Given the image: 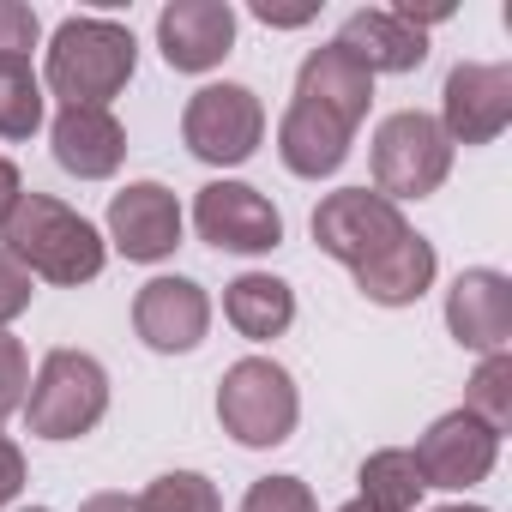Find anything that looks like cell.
I'll use <instances>...</instances> for the list:
<instances>
[{"label": "cell", "instance_id": "obj_32", "mask_svg": "<svg viewBox=\"0 0 512 512\" xmlns=\"http://www.w3.org/2000/svg\"><path fill=\"white\" fill-rule=\"evenodd\" d=\"M79 512H133V500H127V494H91Z\"/></svg>", "mask_w": 512, "mask_h": 512}, {"label": "cell", "instance_id": "obj_26", "mask_svg": "<svg viewBox=\"0 0 512 512\" xmlns=\"http://www.w3.org/2000/svg\"><path fill=\"white\" fill-rule=\"evenodd\" d=\"M25 392H31V356L13 332H0V422L25 410Z\"/></svg>", "mask_w": 512, "mask_h": 512}, {"label": "cell", "instance_id": "obj_19", "mask_svg": "<svg viewBox=\"0 0 512 512\" xmlns=\"http://www.w3.org/2000/svg\"><path fill=\"white\" fill-rule=\"evenodd\" d=\"M434 241H422L416 229L398 241V247H386L380 260H368L362 272H356V290L368 296V302H380V308H410V302H422L428 296V284H434Z\"/></svg>", "mask_w": 512, "mask_h": 512}, {"label": "cell", "instance_id": "obj_23", "mask_svg": "<svg viewBox=\"0 0 512 512\" xmlns=\"http://www.w3.org/2000/svg\"><path fill=\"white\" fill-rule=\"evenodd\" d=\"M464 410H470L482 428H494V434L512 428V356H482V368L470 374Z\"/></svg>", "mask_w": 512, "mask_h": 512}, {"label": "cell", "instance_id": "obj_1", "mask_svg": "<svg viewBox=\"0 0 512 512\" xmlns=\"http://www.w3.org/2000/svg\"><path fill=\"white\" fill-rule=\"evenodd\" d=\"M0 247H7L31 278H49L61 290L91 284L109 260V241L73 205H61L55 193H19L7 205V217H0Z\"/></svg>", "mask_w": 512, "mask_h": 512}, {"label": "cell", "instance_id": "obj_16", "mask_svg": "<svg viewBox=\"0 0 512 512\" xmlns=\"http://www.w3.org/2000/svg\"><path fill=\"white\" fill-rule=\"evenodd\" d=\"M49 145H55V163L79 181H109L127 157V127L109 115V109H61L55 127H49Z\"/></svg>", "mask_w": 512, "mask_h": 512}, {"label": "cell", "instance_id": "obj_30", "mask_svg": "<svg viewBox=\"0 0 512 512\" xmlns=\"http://www.w3.org/2000/svg\"><path fill=\"white\" fill-rule=\"evenodd\" d=\"M253 13H260L266 25H308V19H314V7H290V13H278L272 0H260V7H253Z\"/></svg>", "mask_w": 512, "mask_h": 512}, {"label": "cell", "instance_id": "obj_17", "mask_svg": "<svg viewBox=\"0 0 512 512\" xmlns=\"http://www.w3.org/2000/svg\"><path fill=\"white\" fill-rule=\"evenodd\" d=\"M338 49L356 55L368 73H416L428 61V37L410 31L392 7H374V13H350L344 31H338Z\"/></svg>", "mask_w": 512, "mask_h": 512}, {"label": "cell", "instance_id": "obj_7", "mask_svg": "<svg viewBox=\"0 0 512 512\" xmlns=\"http://www.w3.org/2000/svg\"><path fill=\"white\" fill-rule=\"evenodd\" d=\"M181 139L199 163L211 169H235L260 151L266 139V103L253 97L247 85H205L187 97V115H181Z\"/></svg>", "mask_w": 512, "mask_h": 512}, {"label": "cell", "instance_id": "obj_18", "mask_svg": "<svg viewBox=\"0 0 512 512\" xmlns=\"http://www.w3.org/2000/svg\"><path fill=\"white\" fill-rule=\"evenodd\" d=\"M296 97H308V103L344 115L350 127H362V121H368V103H374V73H368L356 55H344L338 43H326V49H314V55L302 61Z\"/></svg>", "mask_w": 512, "mask_h": 512}, {"label": "cell", "instance_id": "obj_28", "mask_svg": "<svg viewBox=\"0 0 512 512\" xmlns=\"http://www.w3.org/2000/svg\"><path fill=\"white\" fill-rule=\"evenodd\" d=\"M37 37H43V25H37V13L25 0H0V55H25L31 61Z\"/></svg>", "mask_w": 512, "mask_h": 512}, {"label": "cell", "instance_id": "obj_3", "mask_svg": "<svg viewBox=\"0 0 512 512\" xmlns=\"http://www.w3.org/2000/svg\"><path fill=\"white\" fill-rule=\"evenodd\" d=\"M296 416H302V398H296V380L284 362L272 356H241L223 368L217 380V422L229 440L266 452V446H284L296 434Z\"/></svg>", "mask_w": 512, "mask_h": 512}, {"label": "cell", "instance_id": "obj_21", "mask_svg": "<svg viewBox=\"0 0 512 512\" xmlns=\"http://www.w3.org/2000/svg\"><path fill=\"white\" fill-rule=\"evenodd\" d=\"M422 494H428V482H422V470L404 446H386L362 464V494L356 500H368L374 512H416Z\"/></svg>", "mask_w": 512, "mask_h": 512}, {"label": "cell", "instance_id": "obj_25", "mask_svg": "<svg viewBox=\"0 0 512 512\" xmlns=\"http://www.w3.org/2000/svg\"><path fill=\"white\" fill-rule=\"evenodd\" d=\"M241 512H320V506L302 476H260L241 494Z\"/></svg>", "mask_w": 512, "mask_h": 512}, {"label": "cell", "instance_id": "obj_20", "mask_svg": "<svg viewBox=\"0 0 512 512\" xmlns=\"http://www.w3.org/2000/svg\"><path fill=\"white\" fill-rule=\"evenodd\" d=\"M223 320H229L241 338H253V344H272V338H284L290 320H296V290H290L284 278H272V272H241V278L223 290Z\"/></svg>", "mask_w": 512, "mask_h": 512}, {"label": "cell", "instance_id": "obj_5", "mask_svg": "<svg viewBox=\"0 0 512 512\" xmlns=\"http://www.w3.org/2000/svg\"><path fill=\"white\" fill-rule=\"evenodd\" d=\"M452 175V139L434 115L398 109L374 127V193L398 199H428Z\"/></svg>", "mask_w": 512, "mask_h": 512}, {"label": "cell", "instance_id": "obj_10", "mask_svg": "<svg viewBox=\"0 0 512 512\" xmlns=\"http://www.w3.org/2000/svg\"><path fill=\"white\" fill-rule=\"evenodd\" d=\"M410 458H416V470H422L428 488H452V494H464V488H476V482L494 470V458H500V434L482 428L470 410H452V416H440V422L416 440Z\"/></svg>", "mask_w": 512, "mask_h": 512}, {"label": "cell", "instance_id": "obj_8", "mask_svg": "<svg viewBox=\"0 0 512 512\" xmlns=\"http://www.w3.org/2000/svg\"><path fill=\"white\" fill-rule=\"evenodd\" d=\"M440 127L452 145H494L512 127V67L506 61H464L446 73Z\"/></svg>", "mask_w": 512, "mask_h": 512}, {"label": "cell", "instance_id": "obj_29", "mask_svg": "<svg viewBox=\"0 0 512 512\" xmlns=\"http://www.w3.org/2000/svg\"><path fill=\"white\" fill-rule=\"evenodd\" d=\"M19 488H25V452H19L7 434H0V506H13Z\"/></svg>", "mask_w": 512, "mask_h": 512}, {"label": "cell", "instance_id": "obj_9", "mask_svg": "<svg viewBox=\"0 0 512 512\" xmlns=\"http://www.w3.org/2000/svg\"><path fill=\"white\" fill-rule=\"evenodd\" d=\"M193 223L217 253H272L284 241L278 205L247 181H211L193 199Z\"/></svg>", "mask_w": 512, "mask_h": 512}, {"label": "cell", "instance_id": "obj_31", "mask_svg": "<svg viewBox=\"0 0 512 512\" xmlns=\"http://www.w3.org/2000/svg\"><path fill=\"white\" fill-rule=\"evenodd\" d=\"M19 193H25V187H19V169H13L7 157H0V217H7V205H13Z\"/></svg>", "mask_w": 512, "mask_h": 512}, {"label": "cell", "instance_id": "obj_12", "mask_svg": "<svg viewBox=\"0 0 512 512\" xmlns=\"http://www.w3.org/2000/svg\"><path fill=\"white\" fill-rule=\"evenodd\" d=\"M109 241L139 266H157L181 247V205L163 181H127L109 199Z\"/></svg>", "mask_w": 512, "mask_h": 512}, {"label": "cell", "instance_id": "obj_33", "mask_svg": "<svg viewBox=\"0 0 512 512\" xmlns=\"http://www.w3.org/2000/svg\"><path fill=\"white\" fill-rule=\"evenodd\" d=\"M338 512H374V506H368V500H350V506H338Z\"/></svg>", "mask_w": 512, "mask_h": 512}, {"label": "cell", "instance_id": "obj_4", "mask_svg": "<svg viewBox=\"0 0 512 512\" xmlns=\"http://www.w3.org/2000/svg\"><path fill=\"white\" fill-rule=\"evenodd\" d=\"M109 416V374L85 350H49L31 392H25V422L37 440H79Z\"/></svg>", "mask_w": 512, "mask_h": 512}, {"label": "cell", "instance_id": "obj_14", "mask_svg": "<svg viewBox=\"0 0 512 512\" xmlns=\"http://www.w3.org/2000/svg\"><path fill=\"white\" fill-rule=\"evenodd\" d=\"M157 49L175 73H211L235 49V7L229 0H169L157 13Z\"/></svg>", "mask_w": 512, "mask_h": 512}, {"label": "cell", "instance_id": "obj_11", "mask_svg": "<svg viewBox=\"0 0 512 512\" xmlns=\"http://www.w3.org/2000/svg\"><path fill=\"white\" fill-rule=\"evenodd\" d=\"M133 332L157 356H187L211 332V296L193 278H151L133 296Z\"/></svg>", "mask_w": 512, "mask_h": 512}, {"label": "cell", "instance_id": "obj_13", "mask_svg": "<svg viewBox=\"0 0 512 512\" xmlns=\"http://www.w3.org/2000/svg\"><path fill=\"white\" fill-rule=\"evenodd\" d=\"M446 326L464 350L506 356V344H512V278L494 266L458 272V284L446 290Z\"/></svg>", "mask_w": 512, "mask_h": 512}, {"label": "cell", "instance_id": "obj_24", "mask_svg": "<svg viewBox=\"0 0 512 512\" xmlns=\"http://www.w3.org/2000/svg\"><path fill=\"white\" fill-rule=\"evenodd\" d=\"M133 512H223V500L199 470H169L133 500Z\"/></svg>", "mask_w": 512, "mask_h": 512}, {"label": "cell", "instance_id": "obj_35", "mask_svg": "<svg viewBox=\"0 0 512 512\" xmlns=\"http://www.w3.org/2000/svg\"><path fill=\"white\" fill-rule=\"evenodd\" d=\"M25 512H49V506H25Z\"/></svg>", "mask_w": 512, "mask_h": 512}, {"label": "cell", "instance_id": "obj_2", "mask_svg": "<svg viewBox=\"0 0 512 512\" xmlns=\"http://www.w3.org/2000/svg\"><path fill=\"white\" fill-rule=\"evenodd\" d=\"M139 67V43L115 19H67L49 37L43 85L61 97V109H109V97L127 91Z\"/></svg>", "mask_w": 512, "mask_h": 512}, {"label": "cell", "instance_id": "obj_27", "mask_svg": "<svg viewBox=\"0 0 512 512\" xmlns=\"http://www.w3.org/2000/svg\"><path fill=\"white\" fill-rule=\"evenodd\" d=\"M31 296H37V278L13 260L7 247H0V332H7V326L31 308Z\"/></svg>", "mask_w": 512, "mask_h": 512}, {"label": "cell", "instance_id": "obj_34", "mask_svg": "<svg viewBox=\"0 0 512 512\" xmlns=\"http://www.w3.org/2000/svg\"><path fill=\"white\" fill-rule=\"evenodd\" d=\"M434 512H488V506H434Z\"/></svg>", "mask_w": 512, "mask_h": 512}, {"label": "cell", "instance_id": "obj_22", "mask_svg": "<svg viewBox=\"0 0 512 512\" xmlns=\"http://www.w3.org/2000/svg\"><path fill=\"white\" fill-rule=\"evenodd\" d=\"M43 127V79L25 55H0V139H31Z\"/></svg>", "mask_w": 512, "mask_h": 512}, {"label": "cell", "instance_id": "obj_6", "mask_svg": "<svg viewBox=\"0 0 512 512\" xmlns=\"http://www.w3.org/2000/svg\"><path fill=\"white\" fill-rule=\"evenodd\" d=\"M404 235H410L404 211L386 193H374V187H338V193H326L314 205V241H320V253H332V260L350 266V272H362L368 260H380V253L398 247Z\"/></svg>", "mask_w": 512, "mask_h": 512}, {"label": "cell", "instance_id": "obj_15", "mask_svg": "<svg viewBox=\"0 0 512 512\" xmlns=\"http://www.w3.org/2000/svg\"><path fill=\"white\" fill-rule=\"evenodd\" d=\"M350 139H356V127H350L344 115L308 103V97H290V109H284V121H278V157H284V169L302 175V181L338 175L344 157H350Z\"/></svg>", "mask_w": 512, "mask_h": 512}]
</instances>
